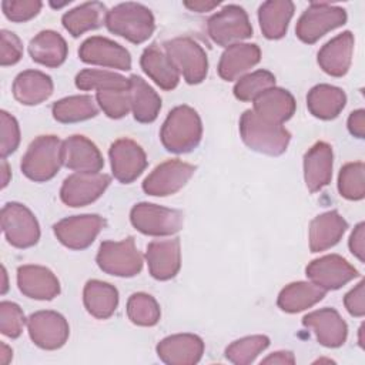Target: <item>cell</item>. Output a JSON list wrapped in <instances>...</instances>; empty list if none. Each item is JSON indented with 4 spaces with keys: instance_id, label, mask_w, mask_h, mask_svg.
Segmentation results:
<instances>
[{
    "instance_id": "9a60e30c",
    "label": "cell",
    "mask_w": 365,
    "mask_h": 365,
    "mask_svg": "<svg viewBox=\"0 0 365 365\" xmlns=\"http://www.w3.org/2000/svg\"><path fill=\"white\" fill-rule=\"evenodd\" d=\"M307 277L325 291L338 289L358 277V271L341 255L331 254L307 265Z\"/></svg>"
},
{
    "instance_id": "5bb4252c",
    "label": "cell",
    "mask_w": 365,
    "mask_h": 365,
    "mask_svg": "<svg viewBox=\"0 0 365 365\" xmlns=\"http://www.w3.org/2000/svg\"><path fill=\"white\" fill-rule=\"evenodd\" d=\"M29 335L31 341L43 349L61 348L70 334L68 322L56 311H38L27 319Z\"/></svg>"
},
{
    "instance_id": "2e32d148",
    "label": "cell",
    "mask_w": 365,
    "mask_h": 365,
    "mask_svg": "<svg viewBox=\"0 0 365 365\" xmlns=\"http://www.w3.org/2000/svg\"><path fill=\"white\" fill-rule=\"evenodd\" d=\"M111 170L115 180L123 184L133 182L147 167L144 150L130 138L114 141L108 151Z\"/></svg>"
},
{
    "instance_id": "7a4b0ae2",
    "label": "cell",
    "mask_w": 365,
    "mask_h": 365,
    "mask_svg": "<svg viewBox=\"0 0 365 365\" xmlns=\"http://www.w3.org/2000/svg\"><path fill=\"white\" fill-rule=\"evenodd\" d=\"M242 141L254 151L267 155H281L291 140L282 124H274L258 117L254 110H247L240 118Z\"/></svg>"
},
{
    "instance_id": "ffe728a7",
    "label": "cell",
    "mask_w": 365,
    "mask_h": 365,
    "mask_svg": "<svg viewBox=\"0 0 365 365\" xmlns=\"http://www.w3.org/2000/svg\"><path fill=\"white\" fill-rule=\"evenodd\" d=\"M63 164L76 173H98L104 160L91 140L84 135H71L63 141Z\"/></svg>"
},
{
    "instance_id": "44dd1931",
    "label": "cell",
    "mask_w": 365,
    "mask_h": 365,
    "mask_svg": "<svg viewBox=\"0 0 365 365\" xmlns=\"http://www.w3.org/2000/svg\"><path fill=\"white\" fill-rule=\"evenodd\" d=\"M145 258L148 264V271L153 278L167 281L175 277L181 265L178 238L155 240L150 242L147 247Z\"/></svg>"
},
{
    "instance_id": "4dcf8cb0",
    "label": "cell",
    "mask_w": 365,
    "mask_h": 365,
    "mask_svg": "<svg viewBox=\"0 0 365 365\" xmlns=\"http://www.w3.org/2000/svg\"><path fill=\"white\" fill-rule=\"evenodd\" d=\"M294 3L289 0H269L262 3L258 10L262 34L269 40L284 37L294 14Z\"/></svg>"
},
{
    "instance_id": "f35d334b",
    "label": "cell",
    "mask_w": 365,
    "mask_h": 365,
    "mask_svg": "<svg viewBox=\"0 0 365 365\" xmlns=\"http://www.w3.org/2000/svg\"><path fill=\"white\" fill-rule=\"evenodd\" d=\"M128 319L140 327H153L160 319V305L157 301L144 292L133 294L127 301Z\"/></svg>"
},
{
    "instance_id": "8d00e7d4",
    "label": "cell",
    "mask_w": 365,
    "mask_h": 365,
    "mask_svg": "<svg viewBox=\"0 0 365 365\" xmlns=\"http://www.w3.org/2000/svg\"><path fill=\"white\" fill-rule=\"evenodd\" d=\"M51 113L60 123H77L96 117L98 108L91 96H71L56 101Z\"/></svg>"
},
{
    "instance_id": "5b68a950",
    "label": "cell",
    "mask_w": 365,
    "mask_h": 365,
    "mask_svg": "<svg viewBox=\"0 0 365 365\" xmlns=\"http://www.w3.org/2000/svg\"><path fill=\"white\" fill-rule=\"evenodd\" d=\"M96 261L101 271L115 277H134L143 268V257L133 237L101 242Z\"/></svg>"
},
{
    "instance_id": "816d5d0a",
    "label": "cell",
    "mask_w": 365,
    "mask_h": 365,
    "mask_svg": "<svg viewBox=\"0 0 365 365\" xmlns=\"http://www.w3.org/2000/svg\"><path fill=\"white\" fill-rule=\"evenodd\" d=\"M261 364H279V365H284V364H295V358H294V354L289 352V351H278V352H274L271 355H268L267 358H264L261 361Z\"/></svg>"
},
{
    "instance_id": "3957f363",
    "label": "cell",
    "mask_w": 365,
    "mask_h": 365,
    "mask_svg": "<svg viewBox=\"0 0 365 365\" xmlns=\"http://www.w3.org/2000/svg\"><path fill=\"white\" fill-rule=\"evenodd\" d=\"M107 29L125 40L140 44L148 40L155 29L154 16L150 9L140 3H121L107 11Z\"/></svg>"
},
{
    "instance_id": "60d3db41",
    "label": "cell",
    "mask_w": 365,
    "mask_h": 365,
    "mask_svg": "<svg viewBox=\"0 0 365 365\" xmlns=\"http://www.w3.org/2000/svg\"><path fill=\"white\" fill-rule=\"evenodd\" d=\"M271 87H275V76L268 70H257L237 81L234 96L241 101H254L261 93Z\"/></svg>"
},
{
    "instance_id": "ee69618b",
    "label": "cell",
    "mask_w": 365,
    "mask_h": 365,
    "mask_svg": "<svg viewBox=\"0 0 365 365\" xmlns=\"http://www.w3.org/2000/svg\"><path fill=\"white\" fill-rule=\"evenodd\" d=\"M26 324L21 308L10 301L0 304V332L9 338H17L23 332Z\"/></svg>"
},
{
    "instance_id": "f907efd6",
    "label": "cell",
    "mask_w": 365,
    "mask_h": 365,
    "mask_svg": "<svg viewBox=\"0 0 365 365\" xmlns=\"http://www.w3.org/2000/svg\"><path fill=\"white\" fill-rule=\"evenodd\" d=\"M348 130L356 138H364L365 135V111L362 108L352 111L348 117Z\"/></svg>"
},
{
    "instance_id": "e0dca14e",
    "label": "cell",
    "mask_w": 365,
    "mask_h": 365,
    "mask_svg": "<svg viewBox=\"0 0 365 365\" xmlns=\"http://www.w3.org/2000/svg\"><path fill=\"white\" fill-rule=\"evenodd\" d=\"M78 57L87 64H96L118 70L131 68L128 50L106 37L93 36L83 41L78 48Z\"/></svg>"
},
{
    "instance_id": "8992f818",
    "label": "cell",
    "mask_w": 365,
    "mask_h": 365,
    "mask_svg": "<svg viewBox=\"0 0 365 365\" xmlns=\"http://www.w3.org/2000/svg\"><path fill=\"white\" fill-rule=\"evenodd\" d=\"M130 221L140 232L153 237L173 235L182 228L184 214L150 202H140L131 208Z\"/></svg>"
},
{
    "instance_id": "bcb514c9",
    "label": "cell",
    "mask_w": 365,
    "mask_h": 365,
    "mask_svg": "<svg viewBox=\"0 0 365 365\" xmlns=\"http://www.w3.org/2000/svg\"><path fill=\"white\" fill-rule=\"evenodd\" d=\"M4 16L16 23L27 21L37 16L41 9V1L38 0H4L1 3Z\"/></svg>"
},
{
    "instance_id": "d6a6232c",
    "label": "cell",
    "mask_w": 365,
    "mask_h": 365,
    "mask_svg": "<svg viewBox=\"0 0 365 365\" xmlns=\"http://www.w3.org/2000/svg\"><path fill=\"white\" fill-rule=\"evenodd\" d=\"M106 16L107 11L103 3L88 1L64 13L61 23L73 37H78L83 33L94 30L106 23Z\"/></svg>"
},
{
    "instance_id": "1f68e13d",
    "label": "cell",
    "mask_w": 365,
    "mask_h": 365,
    "mask_svg": "<svg viewBox=\"0 0 365 365\" xmlns=\"http://www.w3.org/2000/svg\"><path fill=\"white\" fill-rule=\"evenodd\" d=\"M345 93L329 84H318L312 87L307 96V106L309 113L321 120L335 118L345 107Z\"/></svg>"
},
{
    "instance_id": "277c9868",
    "label": "cell",
    "mask_w": 365,
    "mask_h": 365,
    "mask_svg": "<svg viewBox=\"0 0 365 365\" xmlns=\"http://www.w3.org/2000/svg\"><path fill=\"white\" fill-rule=\"evenodd\" d=\"M63 164V143L56 135H40L31 141L21 160L23 174L37 182L51 180Z\"/></svg>"
},
{
    "instance_id": "836d02e7",
    "label": "cell",
    "mask_w": 365,
    "mask_h": 365,
    "mask_svg": "<svg viewBox=\"0 0 365 365\" xmlns=\"http://www.w3.org/2000/svg\"><path fill=\"white\" fill-rule=\"evenodd\" d=\"M86 309L98 319L110 318L118 304V291L111 284L91 279L83 291Z\"/></svg>"
},
{
    "instance_id": "7402d4cb",
    "label": "cell",
    "mask_w": 365,
    "mask_h": 365,
    "mask_svg": "<svg viewBox=\"0 0 365 365\" xmlns=\"http://www.w3.org/2000/svg\"><path fill=\"white\" fill-rule=\"evenodd\" d=\"M19 289L29 298L48 301L60 294L57 277L41 265H23L17 269Z\"/></svg>"
},
{
    "instance_id": "7dc6e473",
    "label": "cell",
    "mask_w": 365,
    "mask_h": 365,
    "mask_svg": "<svg viewBox=\"0 0 365 365\" xmlns=\"http://www.w3.org/2000/svg\"><path fill=\"white\" fill-rule=\"evenodd\" d=\"M0 38H1L0 64L3 67L16 64L23 56V46H21L20 38L9 30H1Z\"/></svg>"
},
{
    "instance_id": "681fc988",
    "label": "cell",
    "mask_w": 365,
    "mask_h": 365,
    "mask_svg": "<svg viewBox=\"0 0 365 365\" xmlns=\"http://www.w3.org/2000/svg\"><path fill=\"white\" fill-rule=\"evenodd\" d=\"M349 250L361 262H364L365 259V224L364 222H359L354 228L349 237Z\"/></svg>"
},
{
    "instance_id": "74e56055",
    "label": "cell",
    "mask_w": 365,
    "mask_h": 365,
    "mask_svg": "<svg viewBox=\"0 0 365 365\" xmlns=\"http://www.w3.org/2000/svg\"><path fill=\"white\" fill-rule=\"evenodd\" d=\"M76 86L80 90H128L130 78H125L117 73L86 68L76 77Z\"/></svg>"
},
{
    "instance_id": "6f0895ef",
    "label": "cell",
    "mask_w": 365,
    "mask_h": 365,
    "mask_svg": "<svg viewBox=\"0 0 365 365\" xmlns=\"http://www.w3.org/2000/svg\"><path fill=\"white\" fill-rule=\"evenodd\" d=\"M364 325H361V328H359V345H361V348H364Z\"/></svg>"
},
{
    "instance_id": "d4e9b609",
    "label": "cell",
    "mask_w": 365,
    "mask_h": 365,
    "mask_svg": "<svg viewBox=\"0 0 365 365\" xmlns=\"http://www.w3.org/2000/svg\"><path fill=\"white\" fill-rule=\"evenodd\" d=\"M143 71L163 90H173L180 81V73L174 63L157 44L148 46L140 58Z\"/></svg>"
},
{
    "instance_id": "e575fe53",
    "label": "cell",
    "mask_w": 365,
    "mask_h": 365,
    "mask_svg": "<svg viewBox=\"0 0 365 365\" xmlns=\"http://www.w3.org/2000/svg\"><path fill=\"white\" fill-rule=\"evenodd\" d=\"M325 289L312 282H292L278 295L277 304L284 312L295 314L314 307L325 297Z\"/></svg>"
},
{
    "instance_id": "f1b7e54d",
    "label": "cell",
    "mask_w": 365,
    "mask_h": 365,
    "mask_svg": "<svg viewBox=\"0 0 365 365\" xmlns=\"http://www.w3.org/2000/svg\"><path fill=\"white\" fill-rule=\"evenodd\" d=\"M53 93L50 76L38 70L21 71L13 83L14 98L24 106H36L47 100Z\"/></svg>"
},
{
    "instance_id": "ac0fdd59",
    "label": "cell",
    "mask_w": 365,
    "mask_h": 365,
    "mask_svg": "<svg viewBox=\"0 0 365 365\" xmlns=\"http://www.w3.org/2000/svg\"><path fill=\"white\" fill-rule=\"evenodd\" d=\"M204 352V342L194 334H177L164 338L157 345L158 358L168 365L197 364Z\"/></svg>"
},
{
    "instance_id": "ab89813d",
    "label": "cell",
    "mask_w": 365,
    "mask_h": 365,
    "mask_svg": "<svg viewBox=\"0 0 365 365\" xmlns=\"http://www.w3.org/2000/svg\"><path fill=\"white\" fill-rule=\"evenodd\" d=\"M269 345V338L265 335H250L234 341L225 349V356L230 362L235 365L251 364L267 346Z\"/></svg>"
},
{
    "instance_id": "11a10c76",
    "label": "cell",
    "mask_w": 365,
    "mask_h": 365,
    "mask_svg": "<svg viewBox=\"0 0 365 365\" xmlns=\"http://www.w3.org/2000/svg\"><path fill=\"white\" fill-rule=\"evenodd\" d=\"M9 175H10V170L6 163V158H1V188H4L9 184Z\"/></svg>"
},
{
    "instance_id": "9f6ffc18",
    "label": "cell",
    "mask_w": 365,
    "mask_h": 365,
    "mask_svg": "<svg viewBox=\"0 0 365 365\" xmlns=\"http://www.w3.org/2000/svg\"><path fill=\"white\" fill-rule=\"evenodd\" d=\"M7 291V275H6V269L3 268V289L1 294H4Z\"/></svg>"
},
{
    "instance_id": "b9f144b4",
    "label": "cell",
    "mask_w": 365,
    "mask_h": 365,
    "mask_svg": "<svg viewBox=\"0 0 365 365\" xmlns=\"http://www.w3.org/2000/svg\"><path fill=\"white\" fill-rule=\"evenodd\" d=\"M364 163H348L345 164L338 175V190L339 194L352 201L362 200L365 195V182H364Z\"/></svg>"
},
{
    "instance_id": "d6986e66",
    "label": "cell",
    "mask_w": 365,
    "mask_h": 365,
    "mask_svg": "<svg viewBox=\"0 0 365 365\" xmlns=\"http://www.w3.org/2000/svg\"><path fill=\"white\" fill-rule=\"evenodd\" d=\"M304 327L311 328L321 345L327 348L341 346L348 334V328L339 312L334 308H322L309 312L302 319Z\"/></svg>"
},
{
    "instance_id": "cb8c5ba5",
    "label": "cell",
    "mask_w": 365,
    "mask_h": 365,
    "mask_svg": "<svg viewBox=\"0 0 365 365\" xmlns=\"http://www.w3.org/2000/svg\"><path fill=\"white\" fill-rule=\"evenodd\" d=\"M332 177V147L328 143H315L304 157V178L307 188L317 192L329 184Z\"/></svg>"
},
{
    "instance_id": "f546056e",
    "label": "cell",
    "mask_w": 365,
    "mask_h": 365,
    "mask_svg": "<svg viewBox=\"0 0 365 365\" xmlns=\"http://www.w3.org/2000/svg\"><path fill=\"white\" fill-rule=\"evenodd\" d=\"M67 51L66 40L53 30L40 31L29 44L31 58L46 67L61 66L67 57Z\"/></svg>"
},
{
    "instance_id": "8fae6325",
    "label": "cell",
    "mask_w": 365,
    "mask_h": 365,
    "mask_svg": "<svg viewBox=\"0 0 365 365\" xmlns=\"http://www.w3.org/2000/svg\"><path fill=\"white\" fill-rule=\"evenodd\" d=\"M106 220L97 214H84L64 218L54 224L57 240L70 250H84L93 244L104 228Z\"/></svg>"
},
{
    "instance_id": "6da1fadb",
    "label": "cell",
    "mask_w": 365,
    "mask_h": 365,
    "mask_svg": "<svg viewBox=\"0 0 365 365\" xmlns=\"http://www.w3.org/2000/svg\"><path fill=\"white\" fill-rule=\"evenodd\" d=\"M202 125L197 111L188 106H178L170 111L163 123L160 138L170 153H190L201 141Z\"/></svg>"
},
{
    "instance_id": "9c48e42d",
    "label": "cell",
    "mask_w": 365,
    "mask_h": 365,
    "mask_svg": "<svg viewBox=\"0 0 365 365\" xmlns=\"http://www.w3.org/2000/svg\"><path fill=\"white\" fill-rule=\"evenodd\" d=\"M207 29L211 40L224 47H230L252 36V26L248 16L237 4H228L211 16Z\"/></svg>"
},
{
    "instance_id": "83f0119b",
    "label": "cell",
    "mask_w": 365,
    "mask_h": 365,
    "mask_svg": "<svg viewBox=\"0 0 365 365\" xmlns=\"http://www.w3.org/2000/svg\"><path fill=\"white\" fill-rule=\"evenodd\" d=\"M346 228V221L336 211H328L315 217L309 224V250L319 252L334 247Z\"/></svg>"
},
{
    "instance_id": "603a6c76",
    "label": "cell",
    "mask_w": 365,
    "mask_h": 365,
    "mask_svg": "<svg viewBox=\"0 0 365 365\" xmlns=\"http://www.w3.org/2000/svg\"><path fill=\"white\" fill-rule=\"evenodd\" d=\"M354 51V36L344 31L331 38L318 51V64L329 76L342 77L349 70Z\"/></svg>"
},
{
    "instance_id": "d590c367",
    "label": "cell",
    "mask_w": 365,
    "mask_h": 365,
    "mask_svg": "<svg viewBox=\"0 0 365 365\" xmlns=\"http://www.w3.org/2000/svg\"><path fill=\"white\" fill-rule=\"evenodd\" d=\"M130 101L134 118L140 123H151L161 110L160 96L138 76L130 77Z\"/></svg>"
},
{
    "instance_id": "db71d44e",
    "label": "cell",
    "mask_w": 365,
    "mask_h": 365,
    "mask_svg": "<svg viewBox=\"0 0 365 365\" xmlns=\"http://www.w3.org/2000/svg\"><path fill=\"white\" fill-rule=\"evenodd\" d=\"M10 359H11V349L4 342H1L0 344V362L3 365H6L10 362Z\"/></svg>"
},
{
    "instance_id": "7c38bea8",
    "label": "cell",
    "mask_w": 365,
    "mask_h": 365,
    "mask_svg": "<svg viewBox=\"0 0 365 365\" xmlns=\"http://www.w3.org/2000/svg\"><path fill=\"white\" fill-rule=\"evenodd\" d=\"M195 173V167L180 161L168 160L157 165L143 181V190L148 195L165 197L181 190Z\"/></svg>"
},
{
    "instance_id": "f6af8a7d",
    "label": "cell",
    "mask_w": 365,
    "mask_h": 365,
    "mask_svg": "<svg viewBox=\"0 0 365 365\" xmlns=\"http://www.w3.org/2000/svg\"><path fill=\"white\" fill-rule=\"evenodd\" d=\"M0 130H1V144L0 153L1 158H6L9 154L14 153L20 143V128L17 120L7 111L0 113Z\"/></svg>"
},
{
    "instance_id": "ba28073f",
    "label": "cell",
    "mask_w": 365,
    "mask_h": 365,
    "mask_svg": "<svg viewBox=\"0 0 365 365\" xmlns=\"http://www.w3.org/2000/svg\"><path fill=\"white\" fill-rule=\"evenodd\" d=\"M346 21V11L342 7L328 3H311L297 21V37L308 44L315 43L328 31L341 27Z\"/></svg>"
},
{
    "instance_id": "484cf974",
    "label": "cell",
    "mask_w": 365,
    "mask_h": 365,
    "mask_svg": "<svg viewBox=\"0 0 365 365\" xmlns=\"http://www.w3.org/2000/svg\"><path fill=\"white\" fill-rule=\"evenodd\" d=\"M261 60V50L257 44L237 43L225 48L218 63V74L225 81L237 80Z\"/></svg>"
},
{
    "instance_id": "c3c4849f",
    "label": "cell",
    "mask_w": 365,
    "mask_h": 365,
    "mask_svg": "<svg viewBox=\"0 0 365 365\" xmlns=\"http://www.w3.org/2000/svg\"><path fill=\"white\" fill-rule=\"evenodd\" d=\"M344 304L346 311L354 317H364L365 305H364V281H361L355 288H352L344 298Z\"/></svg>"
},
{
    "instance_id": "30bf717a",
    "label": "cell",
    "mask_w": 365,
    "mask_h": 365,
    "mask_svg": "<svg viewBox=\"0 0 365 365\" xmlns=\"http://www.w3.org/2000/svg\"><path fill=\"white\" fill-rule=\"evenodd\" d=\"M1 228L7 241L16 248H29L40 238L36 217L19 202H7L1 208Z\"/></svg>"
},
{
    "instance_id": "52a82bcc",
    "label": "cell",
    "mask_w": 365,
    "mask_h": 365,
    "mask_svg": "<svg viewBox=\"0 0 365 365\" xmlns=\"http://www.w3.org/2000/svg\"><path fill=\"white\" fill-rule=\"evenodd\" d=\"M164 50L188 84H198L207 77V54L204 48L192 38L177 37L165 41Z\"/></svg>"
},
{
    "instance_id": "f5cc1de1",
    "label": "cell",
    "mask_w": 365,
    "mask_h": 365,
    "mask_svg": "<svg viewBox=\"0 0 365 365\" xmlns=\"http://www.w3.org/2000/svg\"><path fill=\"white\" fill-rule=\"evenodd\" d=\"M220 1H204V0H194V1H184V6L190 9L191 11L197 13H204V11H211L214 7H217Z\"/></svg>"
},
{
    "instance_id": "4316f807",
    "label": "cell",
    "mask_w": 365,
    "mask_h": 365,
    "mask_svg": "<svg viewBox=\"0 0 365 365\" xmlns=\"http://www.w3.org/2000/svg\"><path fill=\"white\" fill-rule=\"evenodd\" d=\"M295 111L292 94L284 88L271 87L254 100V113L274 124H282L289 120Z\"/></svg>"
},
{
    "instance_id": "7bdbcfd3",
    "label": "cell",
    "mask_w": 365,
    "mask_h": 365,
    "mask_svg": "<svg viewBox=\"0 0 365 365\" xmlns=\"http://www.w3.org/2000/svg\"><path fill=\"white\" fill-rule=\"evenodd\" d=\"M97 103L104 114L110 118H121L131 108L128 90H103L97 91Z\"/></svg>"
},
{
    "instance_id": "4fadbf2b",
    "label": "cell",
    "mask_w": 365,
    "mask_h": 365,
    "mask_svg": "<svg viewBox=\"0 0 365 365\" xmlns=\"http://www.w3.org/2000/svg\"><path fill=\"white\" fill-rule=\"evenodd\" d=\"M111 178L104 173H76L61 185V201L68 207H84L96 201L108 187Z\"/></svg>"
}]
</instances>
